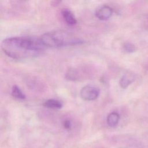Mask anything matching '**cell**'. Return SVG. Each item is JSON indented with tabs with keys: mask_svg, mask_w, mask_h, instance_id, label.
<instances>
[{
	"mask_svg": "<svg viewBox=\"0 0 148 148\" xmlns=\"http://www.w3.org/2000/svg\"><path fill=\"white\" fill-rule=\"evenodd\" d=\"M1 47L4 53L16 60L35 57L41 54L46 47L40 38L32 36L7 38L2 41Z\"/></svg>",
	"mask_w": 148,
	"mask_h": 148,
	"instance_id": "6da1fadb",
	"label": "cell"
},
{
	"mask_svg": "<svg viewBox=\"0 0 148 148\" xmlns=\"http://www.w3.org/2000/svg\"><path fill=\"white\" fill-rule=\"evenodd\" d=\"M40 40L45 47H60L68 46L81 45L84 43L82 39L74 37L63 31H53L45 33Z\"/></svg>",
	"mask_w": 148,
	"mask_h": 148,
	"instance_id": "7a4b0ae2",
	"label": "cell"
},
{
	"mask_svg": "<svg viewBox=\"0 0 148 148\" xmlns=\"http://www.w3.org/2000/svg\"><path fill=\"white\" fill-rule=\"evenodd\" d=\"M100 94V89L92 85H86L80 91V97L85 101H93L96 99Z\"/></svg>",
	"mask_w": 148,
	"mask_h": 148,
	"instance_id": "3957f363",
	"label": "cell"
},
{
	"mask_svg": "<svg viewBox=\"0 0 148 148\" xmlns=\"http://www.w3.org/2000/svg\"><path fill=\"white\" fill-rule=\"evenodd\" d=\"M112 9L109 6L103 5L97 8L95 11V16L101 20H106L112 15Z\"/></svg>",
	"mask_w": 148,
	"mask_h": 148,
	"instance_id": "277c9868",
	"label": "cell"
},
{
	"mask_svg": "<svg viewBox=\"0 0 148 148\" xmlns=\"http://www.w3.org/2000/svg\"><path fill=\"white\" fill-rule=\"evenodd\" d=\"M61 14L65 21L70 25H73L76 24L77 21L73 14L71 10L68 9H64L61 11Z\"/></svg>",
	"mask_w": 148,
	"mask_h": 148,
	"instance_id": "5b68a950",
	"label": "cell"
},
{
	"mask_svg": "<svg viewBox=\"0 0 148 148\" xmlns=\"http://www.w3.org/2000/svg\"><path fill=\"white\" fill-rule=\"evenodd\" d=\"M120 119L119 114L117 112H112L108 114L106 121L108 125L111 127L116 126L119 123Z\"/></svg>",
	"mask_w": 148,
	"mask_h": 148,
	"instance_id": "8992f818",
	"label": "cell"
},
{
	"mask_svg": "<svg viewBox=\"0 0 148 148\" xmlns=\"http://www.w3.org/2000/svg\"><path fill=\"white\" fill-rule=\"evenodd\" d=\"M43 105L47 108L58 109L61 108L63 105L62 103L58 100L54 99H49L44 102Z\"/></svg>",
	"mask_w": 148,
	"mask_h": 148,
	"instance_id": "52a82bcc",
	"label": "cell"
},
{
	"mask_svg": "<svg viewBox=\"0 0 148 148\" xmlns=\"http://www.w3.org/2000/svg\"><path fill=\"white\" fill-rule=\"evenodd\" d=\"M12 95L19 99H24L25 98V95L21 90L16 85L13 86L12 89Z\"/></svg>",
	"mask_w": 148,
	"mask_h": 148,
	"instance_id": "ba28073f",
	"label": "cell"
},
{
	"mask_svg": "<svg viewBox=\"0 0 148 148\" xmlns=\"http://www.w3.org/2000/svg\"><path fill=\"white\" fill-rule=\"evenodd\" d=\"M133 80L134 79L131 77L129 76L128 75H124L120 79V81H119L120 86L123 88H125L133 82Z\"/></svg>",
	"mask_w": 148,
	"mask_h": 148,
	"instance_id": "9c48e42d",
	"label": "cell"
},
{
	"mask_svg": "<svg viewBox=\"0 0 148 148\" xmlns=\"http://www.w3.org/2000/svg\"><path fill=\"white\" fill-rule=\"evenodd\" d=\"M124 50L128 53H131V52H134L136 48L135 47V46L132 44L130 42H126L124 43V46H123Z\"/></svg>",
	"mask_w": 148,
	"mask_h": 148,
	"instance_id": "30bf717a",
	"label": "cell"
},
{
	"mask_svg": "<svg viewBox=\"0 0 148 148\" xmlns=\"http://www.w3.org/2000/svg\"><path fill=\"white\" fill-rule=\"evenodd\" d=\"M63 127L66 130H71L72 127V123L69 120H65L62 123Z\"/></svg>",
	"mask_w": 148,
	"mask_h": 148,
	"instance_id": "8fae6325",
	"label": "cell"
}]
</instances>
